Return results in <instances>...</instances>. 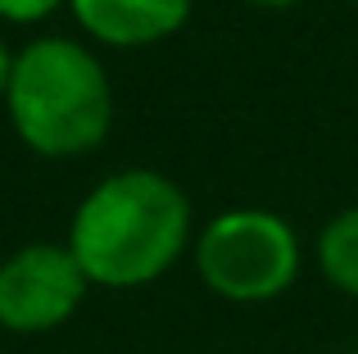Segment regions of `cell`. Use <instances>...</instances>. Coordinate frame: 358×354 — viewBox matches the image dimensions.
<instances>
[{"instance_id":"obj_1","label":"cell","mask_w":358,"mask_h":354,"mask_svg":"<svg viewBox=\"0 0 358 354\" xmlns=\"http://www.w3.org/2000/svg\"><path fill=\"white\" fill-rule=\"evenodd\" d=\"M191 236V200L164 173L127 169L114 173L78 204L69 250L87 282L131 291L182 259Z\"/></svg>"},{"instance_id":"obj_2","label":"cell","mask_w":358,"mask_h":354,"mask_svg":"<svg viewBox=\"0 0 358 354\" xmlns=\"http://www.w3.org/2000/svg\"><path fill=\"white\" fill-rule=\"evenodd\" d=\"M5 105L23 146L45 160L96 150L114 123L105 64L69 36H41L14 55Z\"/></svg>"},{"instance_id":"obj_3","label":"cell","mask_w":358,"mask_h":354,"mask_svg":"<svg viewBox=\"0 0 358 354\" xmlns=\"http://www.w3.org/2000/svg\"><path fill=\"white\" fill-rule=\"evenodd\" d=\"M195 268L204 286L222 300H277L299 277V236L286 218L268 209H231L200 232Z\"/></svg>"},{"instance_id":"obj_4","label":"cell","mask_w":358,"mask_h":354,"mask_svg":"<svg viewBox=\"0 0 358 354\" xmlns=\"http://www.w3.org/2000/svg\"><path fill=\"white\" fill-rule=\"evenodd\" d=\"M87 273L69 246L36 241L0 264V327L18 337L55 332L87 295Z\"/></svg>"},{"instance_id":"obj_5","label":"cell","mask_w":358,"mask_h":354,"mask_svg":"<svg viewBox=\"0 0 358 354\" xmlns=\"http://www.w3.org/2000/svg\"><path fill=\"white\" fill-rule=\"evenodd\" d=\"M82 32L105 45H155L191 14V0H69Z\"/></svg>"},{"instance_id":"obj_6","label":"cell","mask_w":358,"mask_h":354,"mask_svg":"<svg viewBox=\"0 0 358 354\" xmlns=\"http://www.w3.org/2000/svg\"><path fill=\"white\" fill-rule=\"evenodd\" d=\"M317 268L341 295L358 300V209L336 213L317 236Z\"/></svg>"},{"instance_id":"obj_7","label":"cell","mask_w":358,"mask_h":354,"mask_svg":"<svg viewBox=\"0 0 358 354\" xmlns=\"http://www.w3.org/2000/svg\"><path fill=\"white\" fill-rule=\"evenodd\" d=\"M69 0H0V18L5 23H41Z\"/></svg>"},{"instance_id":"obj_8","label":"cell","mask_w":358,"mask_h":354,"mask_svg":"<svg viewBox=\"0 0 358 354\" xmlns=\"http://www.w3.org/2000/svg\"><path fill=\"white\" fill-rule=\"evenodd\" d=\"M9 69H14V55L0 45V96H5V87H9Z\"/></svg>"},{"instance_id":"obj_9","label":"cell","mask_w":358,"mask_h":354,"mask_svg":"<svg viewBox=\"0 0 358 354\" xmlns=\"http://www.w3.org/2000/svg\"><path fill=\"white\" fill-rule=\"evenodd\" d=\"M250 5H263V9H281V5H295V0H250Z\"/></svg>"}]
</instances>
